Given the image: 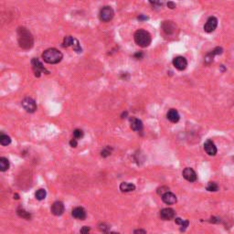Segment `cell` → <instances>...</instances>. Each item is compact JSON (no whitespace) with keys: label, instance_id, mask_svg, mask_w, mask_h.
<instances>
[{"label":"cell","instance_id":"cell-1","mask_svg":"<svg viewBox=\"0 0 234 234\" xmlns=\"http://www.w3.org/2000/svg\"><path fill=\"white\" fill-rule=\"evenodd\" d=\"M17 40L19 46L24 49H31L33 46V37L30 32L25 28H19L17 29Z\"/></svg>","mask_w":234,"mask_h":234},{"label":"cell","instance_id":"cell-2","mask_svg":"<svg viewBox=\"0 0 234 234\" xmlns=\"http://www.w3.org/2000/svg\"><path fill=\"white\" fill-rule=\"evenodd\" d=\"M62 58H63L62 53L60 50H58L57 49L54 48L48 49L42 53V58L45 62L49 64H57L61 62Z\"/></svg>","mask_w":234,"mask_h":234},{"label":"cell","instance_id":"cell-3","mask_svg":"<svg viewBox=\"0 0 234 234\" xmlns=\"http://www.w3.org/2000/svg\"><path fill=\"white\" fill-rule=\"evenodd\" d=\"M134 38L135 43L141 48L148 47L152 41L151 35L149 34L146 30H144V29H138L137 31H135Z\"/></svg>","mask_w":234,"mask_h":234},{"label":"cell","instance_id":"cell-4","mask_svg":"<svg viewBox=\"0 0 234 234\" xmlns=\"http://www.w3.org/2000/svg\"><path fill=\"white\" fill-rule=\"evenodd\" d=\"M31 65H32V70H33L34 74H35L36 77H40L42 72H46L47 74L49 73V71L44 68V66L42 65V63L40 62V61L38 60V58H32Z\"/></svg>","mask_w":234,"mask_h":234},{"label":"cell","instance_id":"cell-5","mask_svg":"<svg viewBox=\"0 0 234 234\" xmlns=\"http://www.w3.org/2000/svg\"><path fill=\"white\" fill-rule=\"evenodd\" d=\"M114 11L111 6H103V8L100 10L99 17H100L101 20L103 22L110 21L114 17Z\"/></svg>","mask_w":234,"mask_h":234},{"label":"cell","instance_id":"cell-6","mask_svg":"<svg viewBox=\"0 0 234 234\" xmlns=\"http://www.w3.org/2000/svg\"><path fill=\"white\" fill-rule=\"evenodd\" d=\"M21 104H22V107L27 111L28 113H34L36 110H37V104H36V102L30 98V97H27V98H25L22 102H21Z\"/></svg>","mask_w":234,"mask_h":234},{"label":"cell","instance_id":"cell-7","mask_svg":"<svg viewBox=\"0 0 234 234\" xmlns=\"http://www.w3.org/2000/svg\"><path fill=\"white\" fill-rule=\"evenodd\" d=\"M217 26H218V19L215 17H210L208 18L206 24L204 25V30L208 32V33H210V32H213L216 29Z\"/></svg>","mask_w":234,"mask_h":234},{"label":"cell","instance_id":"cell-8","mask_svg":"<svg viewBox=\"0 0 234 234\" xmlns=\"http://www.w3.org/2000/svg\"><path fill=\"white\" fill-rule=\"evenodd\" d=\"M173 65L176 69H178V70H184L187 66V61L186 60V58L184 57H176L173 60Z\"/></svg>","mask_w":234,"mask_h":234},{"label":"cell","instance_id":"cell-9","mask_svg":"<svg viewBox=\"0 0 234 234\" xmlns=\"http://www.w3.org/2000/svg\"><path fill=\"white\" fill-rule=\"evenodd\" d=\"M51 212L56 216H61L64 212V205L61 201H56L51 206Z\"/></svg>","mask_w":234,"mask_h":234},{"label":"cell","instance_id":"cell-10","mask_svg":"<svg viewBox=\"0 0 234 234\" xmlns=\"http://www.w3.org/2000/svg\"><path fill=\"white\" fill-rule=\"evenodd\" d=\"M183 177L186 180L189 182H195L197 180V174L190 167L185 168L183 171Z\"/></svg>","mask_w":234,"mask_h":234},{"label":"cell","instance_id":"cell-11","mask_svg":"<svg viewBox=\"0 0 234 234\" xmlns=\"http://www.w3.org/2000/svg\"><path fill=\"white\" fill-rule=\"evenodd\" d=\"M72 216L77 219H81V220H83L86 219V211L85 210L83 209L81 207H76L72 210Z\"/></svg>","mask_w":234,"mask_h":234},{"label":"cell","instance_id":"cell-12","mask_svg":"<svg viewBox=\"0 0 234 234\" xmlns=\"http://www.w3.org/2000/svg\"><path fill=\"white\" fill-rule=\"evenodd\" d=\"M176 212L174 210L170 209V208H166V209H163L160 211V217L161 219H163L165 220H170L173 218H175Z\"/></svg>","mask_w":234,"mask_h":234},{"label":"cell","instance_id":"cell-13","mask_svg":"<svg viewBox=\"0 0 234 234\" xmlns=\"http://www.w3.org/2000/svg\"><path fill=\"white\" fill-rule=\"evenodd\" d=\"M204 149L209 155H215L217 154V147L211 140H208L204 144Z\"/></svg>","mask_w":234,"mask_h":234},{"label":"cell","instance_id":"cell-14","mask_svg":"<svg viewBox=\"0 0 234 234\" xmlns=\"http://www.w3.org/2000/svg\"><path fill=\"white\" fill-rule=\"evenodd\" d=\"M162 200L164 201V202L167 205H172V204H175L177 202V197H176V195H174L173 193L171 192H166L165 193L164 195H162Z\"/></svg>","mask_w":234,"mask_h":234},{"label":"cell","instance_id":"cell-15","mask_svg":"<svg viewBox=\"0 0 234 234\" xmlns=\"http://www.w3.org/2000/svg\"><path fill=\"white\" fill-rule=\"evenodd\" d=\"M130 123H131V128L135 132H139L143 129V123L141 120L135 118V117H132L130 118Z\"/></svg>","mask_w":234,"mask_h":234},{"label":"cell","instance_id":"cell-16","mask_svg":"<svg viewBox=\"0 0 234 234\" xmlns=\"http://www.w3.org/2000/svg\"><path fill=\"white\" fill-rule=\"evenodd\" d=\"M166 117L171 123H178L180 119V115L176 109H170L169 111L167 112Z\"/></svg>","mask_w":234,"mask_h":234},{"label":"cell","instance_id":"cell-17","mask_svg":"<svg viewBox=\"0 0 234 234\" xmlns=\"http://www.w3.org/2000/svg\"><path fill=\"white\" fill-rule=\"evenodd\" d=\"M162 28H163L164 31L166 34H171L175 31V25L172 23V21H165L162 25Z\"/></svg>","mask_w":234,"mask_h":234},{"label":"cell","instance_id":"cell-18","mask_svg":"<svg viewBox=\"0 0 234 234\" xmlns=\"http://www.w3.org/2000/svg\"><path fill=\"white\" fill-rule=\"evenodd\" d=\"M120 189L123 192H131L135 189V186L132 183H128V182H123L120 185Z\"/></svg>","mask_w":234,"mask_h":234},{"label":"cell","instance_id":"cell-19","mask_svg":"<svg viewBox=\"0 0 234 234\" xmlns=\"http://www.w3.org/2000/svg\"><path fill=\"white\" fill-rule=\"evenodd\" d=\"M76 41V38H74L73 37H71V36H66L64 38V40H63V42H62V47L64 48H68V47H70V46H72L73 47V45Z\"/></svg>","mask_w":234,"mask_h":234},{"label":"cell","instance_id":"cell-20","mask_svg":"<svg viewBox=\"0 0 234 234\" xmlns=\"http://www.w3.org/2000/svg\"><path fill=\"white\" fill-rule=\"evenodd\" d=\"M8 168H9V161L6 157H0V170L2 172H5Z\"/></svg>","mask_w":234,"mask_h":234},{"label":"cell","instance_id":"cell-21","mask_svg":"<svg viewBox=\"0 0 234 234\" xmlns=\"http://www.w3.org/2000/svg\"><path fill=\"white\" fill-rule=\"evenodd\" d=\"M175 221L177 224L180 225L181 226V228H180V231H185L186 229L187 228V226L188 224H189V222H188V220H184V219H182L180 218H177L175 219Z\"/></svg>","mask_w":234,"mask_h":234},{"label":"cell","instance_id":"cell-22","mask_svg":"<svg viewBox=\"0 0 234 234\" xmlns=\"http://www.w3.org/2000/svg\"><path fill=\"white\" fill-rule=\"evenodd\" d=\"M10 143H11V139L8 135L4 134L0 135V144H1L2 146H8L10 144Z\"/></svg>","mask_w":234,"mask_h":234},{"label":"cell","instance_id":"cell-23","mask_svg":"<svg viewBox=\"0 0 234 234\" xmlns=\"http://www.w3.org/2000/svg\"><path fill=\"white\" fill-rule=\"evenodd\" d=\"M46 195H47V192L45 189H43V188H40V189H38L36 193H35V197L38 200H42L44 199L45 198H46Z\"/></svg>","mask_w":234,"mask_h":234},{"label":"cell","instance_id":"cell-24","mask_svg":"<svg viewBox=\"0 0 234 234\" xmlns=\"http://www.w3.org/2000/svg\"><path fill=\"white\" fill-rule=\"evenodd\" d=\"M222 53V49L221 48H216L215 49H214L212 52H210V54H208V56L206 57V61H208L209 58H210V61L213 60V57L217 55V54H221Z\"/></svg>","mask_w":234,"mask_h":234},{"label":"cell","instance_id":"cell-25","mask_svg":"<svg viewBox=\"0 0 234 234\" xmlns=\"http://www.w3.org/2000/svg\"><path fill=\"white\" fill-rule=\"evenodd\" d=\"M218 189H219V186L215 183V182H209V184H208V186H207L208 191L215 192V191H218Z\"/></svg>","mask_w":234,"mask_h":234},{"label":"cell","instance_id":"cell-26","mask_svg":"<svg viewBox=\"0 0 234 234\" xmlns=\"http://www.w3.org/2000/svg\"><path fill=\"white\" fill-rule=\"evenodd\" d=\"M17 214L20 217H22V218H24V219H30V214L29 213V212H27L26 210H22V209H20V210H17Z\"/></svg>","mask_w":234,"mask_h":234},{"label":"cell","instance_id":"cell-27","mask_svg":"<svg viewBox=\"0 0 234 234\" xmlns=\"http://www.w3.org/2000/svg\"><path fill=\"white\" fill-rule=\"evenodd\" d=\"M73 135L75 139H81L83 137V132L81 129H75L73 131Z\"/></svg>","mask_w":234,"mask_h":234},{"label":"cell","instance_id":"cell-28","mask_svg":"<svg viewBox=\"0 0 234 234\" xmlns=\"http://www.w3.org/2000/svg\"><path fill=\"white\" fill-rule=\"evenodd\" d=\"M111 151H112V149L110 148V146H106V147H104V148H103L102 150V152H101L102 157H108V155H111Z\"/></svg>","mask_w":234,"mask_h":234},{"label":"cell","instance_id":"cell-29","mask_svg":"<svg viewBox=\"0 0 234 234\" xmlns=\"http://www.w3.org/2000/svg\"><path fill=\"white\" fill-rule=\"evenodd\" d=\"M89 231H90V228L87 226H84L83 228L81 230V234H89Z\"/></svg>","mask_w":234,"mask_h":234},{"label":"cell","instance_id":"cell-30","mask_svg":"<svg viewBox=\"0 0 234 234\" xmlns=\"http://www.w3.org/2000/svg\"><path fill=\"white\" fill-rule=\"evenodd\" d=\"M70 146L71 147H77V146H78V142H77V139H71L70 141Z\"/></svg>","mask_w":234,"mask_h":234},{"label":"cell","instance_id":"cell-31","mask_svg":"<svg viewBox=\"0 0 234 234\" xmlns=\"http://www.w3.org/2000/svg\"><path fill=\"white\" fill-rule=\"evenodd\" d=\"M166 188H167V187H162L158 188V189H157V193H158V194H162V195H164L165 193L168 192L167 190H164V189H166Z\"/></svg>","mask_w":234,"mask_h":234},{"label":"cell","instance_id":"cell-32","mask_svg":"<svg viewBox=\"0 0 234 234\" xmlns=\"http://www.w3.org/2000/svg\"><path fill=\"white\" fill-rule=\"evenodd\" d=\"M134 234H146V231L143 229H138L134 231Z\"/></svg>","mask_w":234,"mask_h":234},{"label":"cell","instance_id":"cell-33","mask_svg":"<svg viewBox=\"0 0 234 234\" xmlns=\"http://www.w3.org/2000/svg\"><path fill=\"white\" fill-rule=\"evenodd\" d=\"M167 6L169 8H171V9H174L175 8H176V4L174 3V2H168L167 3Z\"/></svg>","mask_w":234,"mask_h":234},{"label":"cell","instance_id":"cell-34","mask_svg":"<svg viewBox=\"0 0 234 234\" xmlns=\"http://www.w3.org/2000/svg\"><path fill=\"white\" fill-rule=\"evenodd\" d=\"M143 56H144V54H143L142 52H137V53H135V54L134 55V57L136 58H142Z\"/></svg>","mask_w":234,"mask_h":234},{"label":"cell","instance_id":"cell-35","mask_svg":"<svg viewBox=\"0 0 234 234\" xmlns=\"http://www.w3.org/2000/svg\"><path fill=\"white\" fill-rule=\"evenodd\" d=\"M138 19L139 20H146V19H148V17H144V16H140V17H138Z\"/></svg>","mask_w":234,"mask_h":234},{"label":"cell","instance_id":"cell-36","mask_svg":"<svg viewBox=\"0 0 234 234\" xmlns=\"http://www.w3.org/2000/svg\"><path fill=\"white\" fill-rule=\"evenodd\" d=\"M108 234H118V233H116V232H110V233H108Z\"/></svg>","mask_w":234,"mask_h":234}]
</instances>
